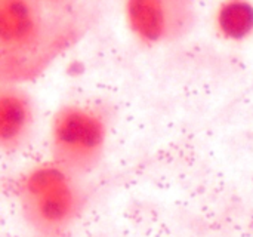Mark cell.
<instances>
[{
	"label": "cell",
	"instance_id": "6da1fadb",
	"mask_svg": "<svg viewBox=\"0 0 253 237\" xmlns=\"http://www.w3.org/2000/svg\"><path fill=\"white\" fill-rule=\"evenodd\" d=\"M107 119L95 107L68 104L50 123L52 162L73 177L92 171L107 145Z\"/></svg>",
	"mask_w": 253,
	"mask_h": 237
},
{
	"label": "cell",
	"instance_id": "8992f818",
	"mask_svg": "<svg viewBox=\"0 0 253 237\" xmlns=\"http://www.w3.org/2000/svg\"><path fill=\"white\" fill-rule=\"evenodd\" d=\"M213 24L225 40H245L253 33V4L240 0L224 1L215 10Z\"/></svg>",
	"mask_w": 253,
	"mask_h": 237
},
{
	"label": "cell",
	"instance_id": "277c9868",
	"mask_svg": "<svg viewBox=\"0 0 253 237\" xmlns=\"http://www.w3.org/2000/svg\"><path fill=\"white\" fill-rule=\"evenodd\" d=\"M193 9L184 1H127L125 15L132 34L145 45H159L184 36L193 25Z\"/></svg>",
	"mask_w": 253,
	"mask_h": 237
},
{
	"label": "cell",
	"instance_id": "7a4b0ae2",
	"mask_svg": "<svg viewBox=\"0 0 253 237\" xmlns=\"http://www.w3.org/2000/svg\"><path fill=\"white\" fill-rule=\"evenodd\" d=\"M71 174L53 162L33 169L21 183V200L28 220L42 230H59L79 212L82 194Z\"/></svg>",
	"mask_w": 253,
	"mask_h": 237
},
{
	"label": "cell",
	"instance_id": "5b68a950",
	"mask_svg": "<svg viewBox=\"0 0 253 237\" xmlns=\"http://www.w3.org/2000/svg\"><path fill=\"white\" fill-rule=\"evenodd\" d=\"M34 126V105L30 96L15 86L0 92V145L3 153L13 154L30 140Z\"/></svg>",
	"mask_w": 253,
	"mask_h": 237
},
{
	"label": "cell",
	"instance_id": "3957f363",
	"mask_svg": "<svg viewBox=\"0 0 253 237\" xmlns=\"http://www.w3.org/2000/svg\"><path fill=\"white\" fill-rule=\"evenodd\" d=\"M52 19L42 3L28 0H3L0 3V47L3 65L12 61V73L28 71L33 59L55 40Z\"/></svg>",
	"mask_w": 253,
	"mask_h": 237
}]
</instances>
